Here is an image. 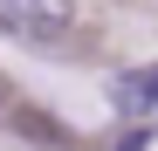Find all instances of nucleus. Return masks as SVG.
<instances>
[{"label":"nucleus","instance_id":"nucleus-1","mask_svg":"<svg viewBox=\"0 0 158 151\" xmlns=\"http://www.w3.org/2000/svg\"><path fill=\"white\" fill-rule=\"evenodd\" d=\"M76 28V0H0V35L14 41H69Z\"/></svg>","mask_w":158,"mask_h":151},{"label":"nucleus","instance_id":"nucleus-2","mask_svg":"<svg viewBox=\"0 0 158 151\" xmlns=\"http://www.w3.org/2000/svg\"><path fill=\"white\" fill-rule=\"evenodd\" d=\"M110 103H117L124 117H144V110L158 103V62H144V69L117 76V83H110Z\"/></svg>","mask_w":158,"mask_h":151}]
</instances>
